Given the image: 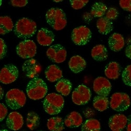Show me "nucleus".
<instances>
[{
	"mask_svg": "<svg viewBox=\"0 0 131 131\" xmlns=\"http://www.w3.org/2000/svg\"><path fill=\"white\" fill-rule=\"evenodd\" d=\"M37 31V25L35 21L28 18L19 19L14 27L15 35L19 38L28 39L34 36Z\"/></svg>",
	"mask_w": 131,
	"mask_h": 131,
	"instance_id": "obj_1",
	"label": "nucleus"
},
{
	"mask_svg": "<svg viewBox=\"0 0 131 131\" xmlns=\"http://www.w3.org/2000/svg\"><path fill=\"white\" fill-rule=\"evenodd\" d=\"M26 90L29 99L38 100L46 96L48 87L46 82L42 79L36 77L28 83Z\"/></svg>",
	"mask_w": 131,
	"mask_h": 131,
	"instance_id": "obj_2",
	"label": "nucleus"
},
{
	"mask_svg": "<svg viewBox=\"0 0 131 131\" xmlns=\"http://www.w3.org/2000/svg\"><path fill=\"white\" fill-rule=\"evenodd\" d=\"M45 111L49 115H57L62 110L64 100L63 96L56 93L47 94L42 102Z\"/></svg>",
	"mask_w": 131,
	"mask_h": 131,
	"instance_id": "obj_3",
	"label": "nucleus"
},
{
	"mask_svg": "<svg viewBox=\"0 0 131 131\" xmlns=\"http://www.w3.org/2000/svg\"><path fill=\"white\" fill-rule=\"evenodd\" d=\"M47 23L54 30H61L67 25L66 15L59 8H51L46 14Z\"/></svg>",
	"mask_w": 131,
	"mask_h": 131,
	"instance_id": "obj_4",
	"label": "nucleus"
},
{
	"mask_svg": "<svg viewBox=\"0 0 131 131\" xmlns=\"http://www.w3.org/2000/svg\"><path fill=\"white\" fill-rule=\"evenodd\" d=\"M6 105L12 110H17L23 107L26 102V97L24 92L18 89L9 90L6 94Z\"/></svg>",
	"mask_w": 131,
	"mask_h": 131,
	"instance_id": "obj_5",
	"label": "nucleus"
},
{
	"mask_svg": "<svg viewBox=\"0 0 131 131\" xmlns=\"http://www.w3.org/2000/svg\"><path fill=\"white\" fill-rule=\"evenodd\" d=\"M110 107L117 112L127 110L130 105L129 95L125 93L116 92L112 95L110 102Z\"/></svg>",
	"mask_w": 131,
	"mask_h": 131,
	"instance_id": "obj_6",
	"label": "nucleus"
},
{
	"mask_svg": "<svg viewBox=\"0 0 131 131\" xmlns=\"http://www.w3.org/2000/svg\"><path fill=\"white\" fill-rule=\"evenodd\" d=\"M92 32L85 26H81L74 28L71 33V39L75 45H85L91 39Z\"/></svg>",
	"mask_w": 131,
	"mask_h": 131,
	"instance_id": "obj_7",
	"label": "nucleus"
},
{
	"mask_svg": "<svg viewBox=\"0 0 131 131\" xmlns=\"http://www.w3.org/2000/svg\"><path fill=\"white\" fill-rule=\"evenodd\" d=\"M16 53L23 59L33 58L37 53V46L34 41L24 40L20 41L16 47Z\"/></svg>",
	"mask_w": 131,
	"mask_h": 131,
	"instance_id": "obj_8",
	"label": "nucleus"
},
{
	"mask_svg": "<svg viewBox=\"0 0 131 131\" xmlns=\"http://www.w3.org/2000/svg\"><path fill=\"white\" fill-rule=\"evenodd\" d=\"M91 95V91L88 87L84 84H80L72 92V100L76 105H85L89 102Z\"/></svg>",
	"mask_w": 131,
	"mask_h": 131,
	"instance_id": "obj_9",
	"label": "nucleus"
},
{
	"mask_svg": "<svg viewBox=\"0 0 131 131\" xmlns=\"http://www.w3.org/2000/svg\"><path fill=\"white\" fill-rule=\"evenodd\" d=\"M19 75L18 68L12 64L5 65L0 71V81L5 84H8L15 81Z\"/></svg>",
	"mask_w": 131,
	"mask_h": 131,
	"instance_id": "obj_10",
	"label": "nucleus"
},
{
	"mask_svg": "<svg viewBox=\"0 0 131 131\" xmlns=\"http://www.w3.org/2000/svg\"><path fill=\"white\" fill-rule=\"evenodd\" d=\"M67 50L60 44L51 46L46 51V55L53 62L60 63L64 62L67 57Z\"/></svg>",
	"mask_w": 131,
	"mask_h": 131,
	"instance_id": "obj_11",
	"label": "nucleus"
},
{
	"mask_svg": "<svg viewBox=\"0 0 131 131\" xmlns=\"http://www.w3.org/2000/svg\"><path fill=\"white\" fill-rule=\"evenodd\" d=\"M93 89L97 95L107 97L111 91L112 85L110 81L106 78L99 77L93 82Z\"/></svg>",
	"mask_w": 131,
	"mask_h": 131,
	"instance_id": "obj_12",
	"label": "nucleus"
},
{
	"mask_svg": "<svg viewBox=\"0 0 131 131\" xmlns=\"http://www.w3.org/2000/svg\"><path fill=\"white\" fill-rule=\"evenodd\" d=\"M22 70L25 75L31 79L37 77L41 72V66L38 62L31 58L24 62L22 66Z\"/></svg>",
	"mask_w": 131,
	"mask_h": 131,
	"instance_id": "obj_13",
	"label": "nucleus"
},
{
	"mask_svg": "<svg viewBox=\"0 0 131 131\" xmlns=\"http://www.w3.org/2000/svg\"><path fill=\"white\" fill-rule=\"evenodd\" d=\"M128 118L122 114L112 116L108 120V126L112 131H122L127 125Z\"/></svg>",
	"mask_w": 131,
	"mask_h": 131,
	"instance_id": "obj_14",
	"label": "nucleus"
},
{
	"mask_svg": "<svg viewBox=\"0 0 131 131\" xmlns=\"http://www.w3.org/2000/svg\"><path fill=\"white\" fill-rule=\"evenodd\" d=\"M7 127L15 131L20 129L24 125V119L19 113L17 112H10L6 120Z\"/></svg>",
	"mask_w": 131,
	"mask_h": 131,
	"instance_id": "obj_15",
	"label": "nucleus"
},
{
	"mask_svg": "<svg viewBox=\"0 0 131 131\" xmlns=\"http://www.w3.org/2000/svg\"><path fill=\"white\" fill-rule=\"evenodd\" d=\"M54 40L53 32L46 28H41L38 31L37 40L39 45L43 46H49Z\"/></svg>",
	"mask_w": 131,
	"mask_h": 131,
	"instance_id": "obj_16",
	"label": "nucleus"
},
{
	"mask_svg": "<svg viewBox=\"0 0 131 131\" xmlns=\"http://www.w3.org/2000/svg\"><path fill=\"white\" fill-rule=\"evenodd\" d=\"M108 45L111 50L115 52L121 51L125 46V40L123 36L120 34L113 33L109 37Z\"/></svg>",
	"mask_w": 131,
	"mask_h": 131,
	"instance_id": "obj_17",
	"label": "nucleus"
},
{
	"mask_svg": "<svg viewBox=\"0 0 131 131\" xmlns=\"http://www.w3.org/2000/svg\"><path fill=\"white\" fill-rule=\"evenodd\" d=\"M68 65L71 71L74 73H78L85 68L86 62L82 57L76 55L72 56L70 58Z\"/></svg>",
	"mask_w": 131,
	"mask_h": 131,
	"instance_id": "obj_18",
	"label": "nucleus"
},
{
	"mask_svg": "<svg viewBox=\"0 0 131 131\" xmlns=\"http://www.w3.org/2000/svg\"><path fill=\"white\" fill-rule=\"evenodd\" d=\"M45 74L48 81L54 82L60 80L62 77V71L56 64H51L46 69Z\"/></svg>",
	"mask_w": 131,
	"mask_h": 131,
	"instance_id": "obj_19",
	"label": "nucleus"
},
{
	"mask_svg": "<svg viewBox=\"0 0 131 131\" xmlns=\"http://www.w3.org/2000/svg\"><path fill=\"white\" fill-rule=\"evenodd\" d=\"M121 72V67L118 63L115 61L109 62L105 68L104 74L110 79L115 80L118 78Z\"/></svg>",
	"mask_w": 131,
	"mask_h": 131,
	"instance_id": "obj_20",
	"label": "nucleus"
},
{
	"mask_svg": "<svg viewBox=\"0 0 131 131\" xmlns=\"http://www.w3.org/2000/svg\"><path fill=\"white\" fill-rule=\"evenodd\" d=\"M83 123V118L81 115L75 111H73L66 117L64 120L65 125L69 128L78 127Z\"/></svg>",
	"mask_w": 131,
	"mask_h": 131,
	"instance_id": "obj_21",
	"label": "nucleus"
},
{
	"mask_svg": "<svg viewBox=\"0 0 131 131\" xmlns=\"http://www.w3.org/2000/svg\"><path fill=\"white\" fill-rule=\"evenodd\" d=\"M96 27L100 34L106 35L110 33L113 29V25L112 21L105 17L99 18L96 21Z\"/></svg>",
	"mask_w": 131,
	"mask_h": 131,
	"instance_id": "obj_22",
	"label": "nucleus"
},
{
	"mask_svg": "<svg viewBox=\"0 0 131 131\" xmlns=\"http://www.w3.org/2000/svg\"><path fill=\"white\" fill-rule=\"evenodd\" d=\"M91 56L97 61H103L108 57L107 48L103 45H97L91 50Z\"/></svg>",
	"mask_w": 131,
	"mask_h": 131,
	"instance_id": "obj_23",
	"label": "nucleus"
},
{
	"mask_svg": "<svg viewBox=\"0 0 131 131\" xmlns=\"http://www.w3.org/2000/svg\"><path fill=\"white\" fill-rule=\"evenodd\" d=\"M56 91L62 96H68L71 92L72 89V84L67 79H61L55 85Z\"/></svg>",
	"mask_w": 131,
	"mask_h": 131,
	"instance_id": "obj_24",
	"label": "nucleus"
},
{
	"mask_svg": "<svg viewBox=\"0 0 131 131\" xmlns=\"http://www.w3.org/2000/svg\"><path fill=\"white\" fill-rule=\"evenodd\" d=\"M14 27L13 21L10 17L3 16L0 17V34L5 35L11 31Z\"/></svg>",
	"mask_w": 131,
	"mask_h": 131,
	"instance_id": "obj_25",
	"label": "nucleus"
},
{
	"mask_svg": "<svg viewBox=\"0 0 131 131\" xmlns=\"http://www.w3.org/2000/svg\"><path fill=\"white\" fill-rule=\"evenodd\" d=\"M110 102L106 96L96 95L93 100V106L96 110L103 112L108 108Z\"/></svg>",
	"mask_w": 131,
	"mask_h": 131,
	"instance_id": "obj_26",
	"label": "nucleus"
},
{
	"mask_svg": "<svg viewBox=\"0 0 131 131\" xmlns=\"http://www.w3.org/2000/svg\"><path fill=\"white\" fill-rule=\"evenodd\" d=\"M63 124L62 118L60 117L56 116L48 119L47 126L50 131H62L64 128Z\"/></svg>",
	"mask_w": 131,
	"mask_h": 131,
	"instance_id": "obj_27",
	"label": "nucleus"
},
{
	"mask_svg": "<svg viewBox=\"0 0 131 131\" xmlns=\"http://www.w3.org/2000/svg\"><path fill=\"white\" fill-rule=\"evenodd\" d=\"M107 10L106 5L102 2H96L91 7L90 14L94 17H102Z\"/></svg>",
	"mask_w": 131,
	"mask_h": 131,
	"instance_id": "obj_28",
	"label": "nucleus"
},
{
	"mask_svg": "<svg viewBox=\"0 0 131 131\" xmlns=\"http://www.w3.org/2000/svg\"><path fill=\"white\" fill-rule=\"evenodd\" d=\"M101 125L97 119L90 118L82 125L81 131H100Z\"/></svg>",
	"mask_w": 131,
	"mask_h": 131,
	"instance_id": "obj_29",
	"label": "nucleus"
},
{
	"mask_svg": "<svg viewBox=\"0 0 131 131\" xmlns=\"http://www.w3.org/2000/svg\"><path fill=\"white\" fill-rule=\"evenodd\" d=\"M40 124V117L39 115L34 112H30L27 115L26 124L27 127L33 130L36 129Z\"/></svg>",
	"mask_w": 131,
	"mask_h": 131,
	"instance_id": "obj_30",
	"label": "nucleus"
},
{
	"mask_svg": "<svg viewBox=\"0 0 131 131\" xmlns=\"http://www.w3.org/2000/svg\"><path fill=\"white\" fill-rule=\"evenodd\" d=\"M122 78L125 85L131 86V64L127 66L124 69L122 73Z\"/></svg>",
	"mask_w": 131,
	"mask_h": 131,
	"instance_id": "obj_31",
	"label": "nucleus"
},
{
	"mask_svg": "<svg viewBox=\"0 0 131 131\" xmlns=\"http://www.w3.org/2000/svg\"><path fill=\"white\" fill-rule=\"evenodd\" d=\"M88 0H71L70 3L74 9H80L84 7L88 3Z\"/></svg>",
	"mask_w": 131,
	"mask_h": 131,
	"instance_id": "obj_32",
	"label": "nucleus"
},
{
	"mask_svg": "<svg viewBox=\"0 0 131 131\" xmlns=\"http://www.w3.org/2000/svg\"><path fill=\"white\" fill-rule=\"evenodd\" d=\"M118 15L117 10L114 7H110L108 8L105 13V17L109 20H114L117 18Z\"/></svg>",
	"mask_w": 131,
	"mask_h": 131,
	"instance_id": "obj_33",
	"label": "nucleus"
},
{
	"mask_svg": "<svg viewBox=\"0 0 131 131\" xmlns=\"http://www.w3.org/2000/svg\"><path fill=\"white\" fill-rule=\"evenodd\" d=\"M7 48L4 40L0 38V59H3L6 55Z\"/></svg>",
	"mask_w": 131,
	"mask_h": 131,
	"instance_id": "obj_34",
	"label": "nucleus"
},
{
	"mask_svg": "<svg viewBox=\"0 0 131 131\" xmlns=\"http://www.w3.org/2000/svg\"><path fill=\"white\" fill-rule=\"evenodd\" d=\"M119 4L123 10L131 12V0H121L119 2Z\"/></svg>",
	"mask_w": 131,
	"mask_h": 131,
	"instance_id": "obj_35",
	"label": "nucleus"
},
{
	"mask_svg": "<svg viewBox=\"0 0 131 131\" xmlns=\"http://www.w3.org/2000/svg\"><path fill=\"white\" fill-rule=\"evenodd\" d=\"M8 110L7 107L3 104H0V121L2 122L7 116Z\"/></svg>",
	"mask_w": 131,
	"mask_h": 131,
	"instance_id": "obj_36",
	"label": "nucleus"
},
{
	"mask_svg": "<svg viewBox=\"0 0 131 131\" xmlns=\"http://www.w3.org/2000/svg\"><path fill=\"white\" fill-rule=\"evenodd\" d=\"M10 4L14 7H24L28 4V1L27 0H11L10 1Z\"/></svg>",
	"mask_w": 131,
	"mask_h": 131,
	"instance_id": "obj_37",
	"label": "nucleus"
},
{
	"mask_svg": "<svg viewBox=\"0 0 131 131\" xmlns=\"http://www.w3.org/2000/svg\"><path fill=\"white\" fill-rule=\"evenodd\" d=\"M125 53L126 56L131 59V45H128L125 49Z\"/></svg>",
	"mask_w": 131,
	"mask_h": 131,
	"instance_id": "obj_38",
	"label": "nucleus"
},
{
	"mask_svg": "<svg viewBox=\"0 0 131 131\" xmlns=\"http://www.w3.org/2000/svg\"><path fill=\"white\" fill-rule=\"evenodd\" d=\"M127 118H128V121L127 124L126 129H127V131H131V114H130Z\"/></svg>",
	"mask_w": 131,
	"mask_h": 131,
	"instance_id": "obj_39",
	"label": "nucleus"
},
{
	"mask_svg": "<svg viewBox=\"0 0 131 131\" xmlns=\"http://www.w3.org/2000/svg\"><path fill=\"white\" fill-rule=\"evenodd\" d=\"M0 89H1V100L3 98V90L1 86L0 87Z\"/></svg>",
	"mask_w": 131,
	"mask_h": 131,
	"instance_id": "obj_40",
	"label": "nucleus"
},
{
	"mask_svg": "<svg viewBox=\"0 0 131 131\" xmlns=\"http://www.w3.org/2000/svg\"><path fill=\"white\" fill-rule=\"evenodd\" d=\"M53 2H56V3H57V2H62V0H58V1H56V0H54V1H53Z\"/></svg>",
	"mask_w": 131,
	"mask_h": 131,
	"instance_id": "obj_41",
	"label": "nucleus"
},
{
	"mask_svg": "<svg viewBox=\"0 0 131 131\" xmlns=\"http://www.w3.org/2000/svg\"><path fill=\"white\" fill-rule=\"evenodd\" d=\"M1 131H9V130H7V129H2V130H1Z\"/></svg>",
	"mask_w": 131,
	"mask_h": 131,
	"instance_id": "obj_42",
	"label": "nucleus"
},
{
	"mask_svg": "<svg viewBox=\"0 0 131 131\" xmlns=\"http://www.w3.org/2000/svg\"><path fill=\"white\" fill-rule=\"evenodd\" d=\"M38 131H43V130H38Z\"/></svg>",
	"mask_w": 131,
	"mask_h": 131,
	"instance_id": "obj_43",
	"label": "nucleus"
},
{
	"mask_svg": "<svg viewBox=\"0 0 131 131\" xmlns=\"http://www.w3.org/2000/svg\"><path fill=\"white\" fill-rule=\"evenodd\" d=\"M122 131H123V130H122Z\"/></svg>",
	"mask_w": 131,
	"mask_h": 131,
	"instance_id": "obj_44",
	"label": "nucleus"
}]
</instances>
